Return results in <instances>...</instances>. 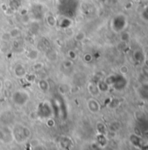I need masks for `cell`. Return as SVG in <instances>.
I'll use <instances>...</instances> for the list:
<instances>
[{"label":"cell","instance_id":"1","mask_svg":"<svg viewBox=\"0 0 148 150\" xmlns=\"http://www.w3.org/2000/svg\"><path fill=\"white\" fill-rule=\"evenodd\" d=\"M9 33H10V35H11V38H16L20 34V31H19V29L15 28V29L11 30Z\"/></svg>","mask_w":148,"mask_h":150},{"label":"cell","instance_id":"3","mask_svg":"<svg viewBox=\"0 0 148 150\" xmlns=\"http://www.w3.org/2000/svg\"><path fill=\"white\" fill-rule=\"evenodd\" d=\"M2 86V82H1V80H0V87Z\"/></svg>","mask_w":148,"mask_h":150},{"label":"cell","instance_id":"2","mask_svg":"<svg viewBox=\"0 0 148 150\" xmlns=\"http://www.w3.org/2000/svg\"><path fill=\"white\" fill-rule=\"evenodd\" d=\"M84 38H85V34L82 33H78V34L76 35V39H77L78 41H82Z\"/></svg>","mask_w":148,"mask_h":150}]
</instances>
